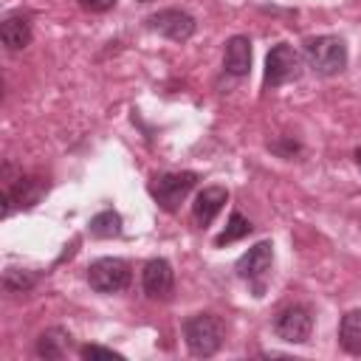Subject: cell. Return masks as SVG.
Instances as JSON below:
<instances>
[{"label":"cell","instance_id":"1","mask_svg":"<svg viewBox=\"0 0 361 361\" xmlns=\"http://www.w3.org/2000/svg\"><path fill=\"white\" fill-rule=\"evenodd\" d=\"M183 338H186V347L192 355L209 358L223 344V322L212 313H197L183 322Z\"/></svg>","mask_w":361,"mask_h":361},{"label":"cell","instance_id":"2","mask_svg":"<svg viewBox=\"0 0 361 361\" xmlns=\"http://www.w3.org/2000/svg\"><path fill=\"white\" fill-rule=\"evenodd\" d=\"M305 59L319 76H336L347 68V45L338 37H313L305 42Z\"/></svg>","mask_w":361,"mask_h":361},{"label":"cell","instance_id":"3","mask_svg":"<svg viewBox=\"0 0 361 361\" xmlns=\"http://www.w3.org/2000/svg\"><path fill=\"white\" fill-rule=\"evenodd\" d=\"M195 183H197V175L195 172H164V175H155L152 178L149 195L158 200L161 209L175 212L180 206V200L192 192Z\"/></svg>","mask_w":361,"mask_h":361},{"label":"cell","instance_id":"4","mask_svg":"<svg viewBox=\"0 0 361 361\" xmlns=\"http://www.w3.org/2000/svg\"><path fill=\"white\" fill-rule=\"evenodd\" d=\"M302 76V56L288 45L279 42L265 56V87H279Z\"/></svg>","mask_w":361,"mask_h":361},{"label":"cell","instance_id":"5","mask_svg":"<svg viewBox=\"0 0 361 361\" xmlns=\"http://www.w3.org/2000/svg\"><path fill=\"white\" fill-rule=\"evenodd\" d=\"M87 282L99 293H118L130 285V265L118 257H102V259L90 262Z\"/></svg>","mask_w":361,"mask_h":361},{"label":"cell","instance_id":"6","mask_svg":"<svg viewBox=\"0 0 361 361\" xmlns=\"http://www.w3.org/2000/svg\"><path fill=\"white\" fill-rule=\"evenodd\" d=\"M274 333L288 344H305L313 333L310 310L302 307V305H290V307L279 310V316L274 319Z\"/></svg>","mask_w":361,"mask_h":361},{"label":"cell","instance_id":"7","mask_svg":"<svg viewBox=\"0 0 361 361\" xmlns=\"http://www.w3.org/2000/svg\"><path fill=\"white\" fill-rule=\"evenodd\" d=\"M147 23H149L152 31H158V34L175 39V42H186L195 34V28H197L195 17L180 11V8H164V11L152 14V17H147Z\"/></svg>","mask_w":361,"mask_h":361},{"label":"cell","instance_id":"8","mask_svg":"<svg viewBox=\"0 0 361 361\" xmlns=\"http://www.w3.org/2000/svg\"><path fill=\"white\" fill-rule=\"evenodd\" d=\"M271 262H274V245H271L268 240H262V243L251 245V248L237 259L234 271H237V276H240V279L262 282V279H265V274L271 271Z\"/></svg>","mask_w":361,"mask_h":361},{"label":"cell","instance_id":"9","mask_svg":"<svg viewBox=\"0 0 361 361\" xmlns=\"http://www.w3.org/2000/svg\"><path fill=\"white\" fill-rule=\"evenodd\" d=\"M45 192V183L39 178H17V180H6L3 189V217L11 214L14 203L20 206H34Z\"/></svg>","mask_w":361,"mask_h":361},{"label":"cell","instance_id":"10","mask_svg":"<svg viewBox=\"0 0 361 361\" xmlns=\"http://www.w3.org/2000/svg\"><path fill=\"white\" fill-rule=\"evenodd\" d=\"M141 285H144V293L149 299H166L172 293V285H175L172 265L166 259H149L141 271Z\"/></svg>","mask_w":361,"mask_h":361},{"label":"cell","instance_id":"11","mask_svg":"<svg viewBox=\"0 0 361 361\" xmlns=\"http://www.w3.org/2000/svg\"><path fill=\"white\" fill-rule=\"evenodd\" d=\"M228 200V192L223 186H206L197 197H195V206H192V214H195V223L200 228H206L223 209V203Z\"/></svg>","mask_w":361,"mask_h":361},{"label":"cell","instance_id":"12","mask_svg":"<svg viewBox=\"0 0 361 361\" xmlns=\"http://www.w3.org/2000/svg\"><path fill=\"white\" fill-rule=\"evenodd\" d=\"M223 62H226V71L231 73V76H245L248 71H251V42H248V37H231L228 42H226V56H223Z\"/></svg>","mask_w":361,"mask_h":361},{"label":"cell","instance_id":"13","mask_svg":"<svg viewBox=\"0 0 361 361\" xmlns=\"http://www.w3.org/2000/svg\"><path fill=\"white\" fill-rule=\"evenodd\" d=\"M0 39L8 51H23L31 42V23L23 14H11L0 25Z\"/></svg>","mask_w":361,"mask_h":361},{"label":"cell","instance_id":"14","mask_svg":"<svg viewBox=\"0 0 361 361\" xmlns=\"http://www.w3.org/2000/svg\"><path fill=\"white\" fill-rule=\"evenodd\" d=\"M338 344L350 355H361V310H347L338 324Z\"/></svg>","mask_w":361,"mask_h":361},{"label":"cell","instance_id":"15","mask_svg":"<svg viewBox=\"0 0 361 361\" xmlns=\"http://www.w3.org/2000/svg\"><path fill=\"white\" fill-rule=\"evenodd\" d=\"M71 347V336L62 327H51L37 338V355L42 358H62Z\"/></svg>","mask_w":361,"mask_h":361},{"label":"cell","instance_id":"16","mask_svg":"<svg viewBox=\"0 0 361 361\" xmlns=\"http://www.w3.org/2000/svg\"><path fill=\"white\" fill-rule=\"evenodd\" d=\"M90 234H93V237H102V240L118 237V234H121V217H118V212L107 209V212L93 214V217H90Z\"/></svg>","mask_w":361,"mask_h":361},{"label":"cell","instance_id":"17","mask_svg":"<svg viewBox=\"0 0 361 361\" xmlns=\"http://www.w3.org/2000/svg\"><path fill=\"white\" fill-rule=\"evenodd\" d=\"M251 223L240 214V212H231V217H228V226L217 234V240H214V245H228V243H234V240H240V237H245V234H251Z\"/></svg>","mask_w":361,"mask_h":361},{"label":"cell","instance_id":"18","mask_svg":"<svg viewBox=\"0 0 361 361\" xmlns=\"http://www.w3.org/2000/svg\"><path fill=\"white\" fill-rule=\"evenodd\" d=\"M34 282H37V276H34V274H28V271L8 268V271L3 274V288H6L8 293H23V290H28Z\"/></svg>","mask_w":361,"mask_h":361},{"label":"cell","instance_id":"19","mask_svg":"<svg viewBox=\"0 0 361 361\" xmlns=\"http://www.w3.org/2000/svg\"><path fill=\"white\" fill-rule=\"evenodd\" d=\"M79 355L82 358H121V353L102 347V344H85V347H79Z\"/></svg>","mask_w":361,"mask_h":361},{"label":"cell","instance_id":"20","mask_svg":"<svg viewBox=\"0 0 361 361\" xmlns=\"http://www.w3.org/2000/svg\"><path fill=\"white\" fill-rule=\"evenodd\" d=\"M79 3H82V8H87V11H107V8L116 6V0H79Z\"/></svg>","mask_w":361,"mask_h":361},{"label":"cell","instance_id":"21","mask_svg":"<svg viewBox=\"0 0 361 361\" xmlns=\"http://www.w3.org/2000/svg\"><path fill=\"white\" fill-rule=\"evenodd\" d=\"M355 161H358V166H361V147L355 149Z\"/></svg>","mask_w":361,"mask_h":361}]
</instances>
